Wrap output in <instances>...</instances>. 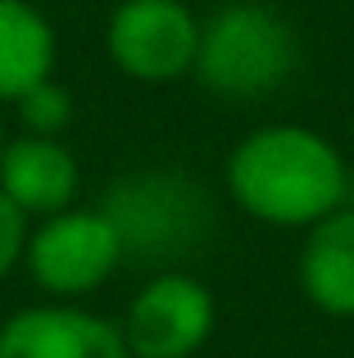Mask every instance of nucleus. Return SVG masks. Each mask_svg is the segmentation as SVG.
Returning a JSON list of instances; mask_svg holds the SVG:
<instances>
[{
	"mask_svg": "<svg viewBox=\"0 0 354 358\" xmlns=\"http://www.w3.org/2000/svg\"><path fill=\"white\" fill-rule=\"evenodd\" d=\"M300 69L295 27L259 0H227L209 18H200L195 73L204 91L222 100H259L286 87Z\"/></svg>",
	"mask_w": 354,
	"mask_h": 358,
	"instance_id": "nucleus-3",
	"label": "nucleus"
},
{
	"mask_svg": "<svg viewBox=\"0 0 354 358\" xmlns=\"http://www.w3.org/2000/svg\"><path fill=\"white\" fill-rule=\"evenodd\" d=\"M100 213L118 231L123 263L155 272H182L213 227L204 186L182 168H136L123 173L100 200Z\"/></svg>",
	"mask_w": 354,
	"mask_h": 358,
	"instance_id": "nucleus-2",
	"label": "nucleus"
},
{
	"mask_svg": "<svg viewBox=\"0 0 354 358\" xmlns=\"http://www.w3.org/2000/svg\"><path fill=\"white\" fill-rule=\"evenodd\" d=\"M55 27L32 0H0V100L14 105L55 73Z\"/></svg>",
	"mask_w": 354,
	"mask_h": 358,
	"instance_id": "nucleus-10",
	"label": "nucleus"
},
{
	"mask_svg": "<svg viewBox=\"0 0 354 358\" xmlns=\"http://www.w3.org/2000/svg\"><path fill=\"white\" fill-rule=\"evenodd\" d=\"M105 50L123 78L169 87L195 73L200 18L182 0H118L105 23Z\"/></svg>",
	"mask_w": 354,
	"mask_h": 358,
	"instance_id": "nucleus-5",
	"label": "nucleus"
},
{
	"mask_svg": "<svg viewBox=\"0 0 354 358\" xmlns=\"http://www.w3.org/2000/svg\"><path fill=\"white\" fill-rule=\"evenodd\" d=\"M222 182L232 204L255 222L309 231L327 213L346 209L350 168L323 131L304 122H268L232 145Z\"/></svg>",
	"mask_w": 354,
	"mask_h": 358,
	"instance_id": "nucleus-1",
	"label": "nucleus"
},
{
	"mask_svg": "<svg viewBox=\"0 0 354 358\" xmlns=\"http://www.w3.org/2000/svg\"><path fill=\"white\" fill-rule=\"evenodd\" d=\"M23 263L50 299L78 304L123 268V245L100 209L73 204L55 218H41V227L27 236Z\"/></svg>",
	"mask_w": 354,
	"mask_h": 358,
	"instance_id": "nucleus-4",
	"label": "nucleus"
},
{
	"mask_svg": "<svg viewBox=\"0 0 354 358\" xmlns=\"http://www.w3.org/2000/svg\"><path fill=\"white\" fill-rule=\"evenodd\" d=\"M0 358H132L123 327L82 304H27L0 322Z\"/></svg>",
	"mask_w": 354,
	"mask_h": 358,
	"instance_id": "nucleus-7",
	"label": "nucleus"
},
{
	"mask_svg": "<svg viewBox=\"0 0 354 358\" xmlns=\"http://www.w3.org/2000/svg\"><path fill=\"white\" fill-rule=\"evenodd\" d=\"M27 236H32V218H23V213L5 200V191H0V277H9V268L23 263Z\"/></svg>",
	"mask_w": 354,
	"mask_h": 358,
	"instance_id": "nucleus-12",
	"label": "nucleus"
},
{
	"mask_svg": "<svg viewBox=\"0 0 354 358\" xmlns=\"http://www.w3.org/2000/svg\"><path fill=\"white\" fill-rule=\"evenodd\" d=\"M300 290L318 313L354 317V209L350 204L304 231Z\"/></svg>",
	"mask_w": 354,
	"mask_h": 358,
	"instance_id": "nucleus-9",
	"label": "nucleus"
},
{
	"mask_svg": "<svg viewBox=\"0 0 354 358\" xmlns=\"http://www.w3.org/2000/svg\"><path fill=\"white\" fill-rule=\"evenodd\" d=\"M218 322L213 290L191 272H155L123 313V341L132 358H191Z\"/></svg>",
	"mask_w": 354,
	"mask_h": 358,
	"instance_id": "nucleus-6",
	"label": "nucleus"
},
{
	"mask_svg": "<svg viewBox=\"0 0 354 358\" xmlns=\"http://www.w3.org/2000/svg\"><path fill=\"white\" fill-rule=\"evenodd\" d=\"M14 118L23 127V136H55L59 141V131L73 122V96L50 78L14 100Z\"/></svg>",
	"mask_w": 354,
	"mask_h": 358,
	"instance_id": "nucleus-11",
	"label": "nucleus"
},
{
	"mask_svg": "<svg viewBox=\"0 0 354 358\" xmlns=\"http://www.w3.org/2000/svg\"><path fill=\"white\" fill-rule=\"evenodd\" d=\"M82 168L73 150L55 136H18L0 150V191L23 218H55L73 209Z\"/></svg>",
	"mask_w": 354,
	"mask_h": 358,
	"instance_id": "nucleus-8",
	"label": "nucleus"
},
{
	"mask_svg": "<svg viewBox=\"0 0 354 358\" xmlns=\"http://www.w3.org/2000/svg\"><path fill=\"white\" fill-rule=\"evenodd\" d=\"M0 150H5V131H0Z\"/></svg>",
	"mask_w": 354,
	"mask_h": 358,
	"instance_id": "nucleus-13",
	"label": "nucleus"
}]
</instances>
